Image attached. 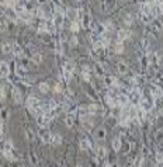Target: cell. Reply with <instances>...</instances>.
<instances>
[{
	"label": "cell",
	"mask_w": 163,
	"mask_h": 167,
	"mask_svg": "<svg viewBox=\"0 0 163 167\" xmlns=\"http://www.w3.org/2000/svg\"><path fill=\"white\" fill-rule=\"evenodd\" d=\"M79 30H80L79 23H77V21H72V24H70V31H72V33H77Z\"/></svg>",
	"instance_id": "cell-29"
},
{
	"label": "cell",
	"mask_w": 163,
	"mask_h": 167,
	"mask_svg": "<svg viewBox=\"0 0 163 167\" xmlns=\"http://www.w3.org/2000/svg\"><path fill=\"white\" fill-rule=\"evenodd\" d=\"M76 167H83V166H80V164H77V166Z\"/></svg>",
	"instance_id": "cell-38"
},
{
	"label": "cell",
	"mask_w": 163,
	"mask_h": 167,
	"mask_svg": "<svg viewBox=\"0 0 163 167\" xmlns=\"http://www.w3.org/2000/svg\"><path fill=\"white\" fill-rule=\"evenodd\" d=\"M121 148H122V142H121V139L120 138L112 139V149L115 150V152H118V150H121Z\"/></svg>",
	"instance_id": "cell-20"
},
{
	"label": "cell",
	"mask_w": 163,
	"mask_h": 167,
	"mask_svg": "<svg viewBox=\"0 0 163 167\" xmlns=\"http://www.w3.org/2000/svg\"><path fill=\"white\" fill-rule=\"evenodd\" d=\"M125 23H127V26H129L131 23H132V17H131L129 14H128V16H125Z\"/></svg>",
	"instance_id": "cell-36"
},
{
	"label": "cell",
	"mask_w": 163,
	"mask_h": 167,
	"mask_svg": "<svg viewBox=\"0 0 163 167\" xmlns=\"http://www.w3.org/2000/svg\"><path fill=\"white\" fill-rule=\"evenodd\" d=\"M96 72H97V75H103L104 73V70H103V68H101V65H96Z\"/></svg>",
	"instance_id": "cell-34"
},
{
	"label": "cell",
	"mask_w": 163,
	"mask_h": 167,
	"mask_svg": "<svg viewBox=\"0 0 163 167\" xmlns=\"http://www.w3.org/2000/svg\"><path fill=\"white\" fill-rule=\"evenodd\" d=\"M87 110H89V115L94 117L101 111V107L98 106V104H91V106H87Z\"/></svg>",
	"instance_id": "cell-10"
},
{
	"label": "cell",
	"mask_w": 163,
	"mask_h": 167,
	"mask_svg": "<svg viewBox=\"0 0 163 167\" xmlns=\"http://www.w3.org/2000/svg\"><path fill=\"white\" fill-rule=\"evenodd\" d=\"M40 91H41V93H44V94H47L48 91H49V84L45 83V82H44V83H41L40 84Z\"/></svg>",
	"instance_id": "cell-27"
},
{
	"label": "cell",
	"mask_w": 163,
	"mask_h": 167,
	"mask_svg": "<svg viewBox=\"0 0 163 167\" xmlns=\"http://www.w3.org/2000/svg\"><path fill=\"white\" fill-rule=\"evenodd\" d=\"M94 138L97 139V141H104V138H105V131L103 129V128H98L97 131L94 132Z\"/></svg>",
	"instance_id": "cell-21"
},
{
	"label": "cell",
	"mask_w": 163,
	"mask_h": 167,
	"mask_svg": "<svg viewBox=\"0 0 163 167\" xmlns=\"http://www.w3.org/2000/svg\"><path fill=\"white\" fill-rule=\"evenodd\" d=\"M13 54H14L17 58H21L23 55H24V49H23L18 44H14L13 45Z\"/></svg>",
	"instance_id": "cell-17"
},
{
	"label": "cell",
	"mask_w": 163,
	"mask_h": 167,
	"mask_svg": "<svg viewBox=\"0 0 163 167\" xmlns=\"http://www.w3.org/2000/svg\"><path fill=\"white\" fill-rule=\"evenodd\" d=\"M31 62L35 63V65H40L41 62H42V55L38 54V52H34V54L31 55Z\"/></svg>",
	"instance_id": "cell-19"
},
{
	"label": "cell",
	"mask_w": 163,
	"mask_h": 167,
	"mask_svg": "<svg viewBox=\"0 0 163 167\" xmlns=\"http://www.w3.org/2000/svg\"><path fill=\"white\" fill-rule=\"evenodd\" d=\"M9 73H10V66H9L7 62H0V77L2 79H6L9 77Z\"/></svg>",
	"instance_id": "cell-7"
},
{
	"label": "cell",
	"mask_w": 163,
	"mask_h": 167,
	"mask_svg": "<svg viewBox=\"0 0 163 167\" xmlns=\"http://www.w3.org/2000/svg\"><path fill=\"white\" fill-rule=\"evenodd\" d=\"M103 27H104V31H111V30L114 28V24H112L111 21H107L103 24Z\"/></svg>",
	"instance_id": "cell-31"
},
{
	"label": "cell",
	"mask_w": 163,
	"mask_h": 167,
	"mask_svg": "<svg viewBox=\"0 0 163 167\" xmlns=\"http://www.w3.org/2000/svg\"><path fill=\"white\" fill-rule=\"evenodd\" d=\"M144 162H145V156L144 155H138L136 157H135V160H134V167H142L144 166Z\"/></svg>",
	"instance_id": "cell-18"
},
{
	"label": "cell",
	"mask_w": 163,
	"mask_h": 167,
	"mask_svg": "<svg viewBox=\"0 0 163 167\" xmlns=\"http://www.w3.org/2000/svg\"><path fill=\"white\" fill-rule=\"evenodd\" d=\"M69 42H70V45H72V47H75V45H77V42H79V41H77L76 37L73 35L72 38H70V41H69Z\"/></svg>",
	"instance_id": "cell-35"
},
{
	"label": "cell",
	"mask_w": 163,
	"mask_h": 167,
	"mask_svg": "<svg viewBox=\"0 0 163 167\" xmlns=\"http://www.w3.org/2000/svg\"><path fill=\"white\" fill-rule=\"evenodd\" d=\"M162 160H163V157H162V152H158V153H156V162H158V164L162 163Z\"/></svg>",
	"instance_id": "cell-33"
},
{
	"label": "cell",
	"mask_w": 163,
	"mask_h": 167,
	"mask_svg": "<svg viewBox=\"0 0 163 167\" xmlns=\"http://www.w3.org/2000/svg\"><path fill=\"white\" fill-rule=\"evenodd\" d=\"M114 49H115L117 54H122L125 48H124V44H122V42H120V41H118V42L115 44V48H114Z\"/></svg>",
	"instance_id": "cell-28"
},
{
	"label": "cell",
	"mask_w": 163,
	"mask_h": 167,
	"mask_svg": "<svg viewBox=\"0 0 163 167\" xmlns=\"http://www.w3.org/2000/svg\"><path fill=\"white\" fill-rule=\"evenodd\" d=\"M117 83H118V82H117L115 77H112V76H105V77H104L105 87H110V89H111V87H115Z\"/></svg>",
	"instance_id": "cell-11"
},
{
	"label": "cell",
	"mask_w": 163,
	"mask_h": 167,
	"mask_svg": "<svg viewBox=\"0 0 163 167\" xmlns=\"http://www.w3.org/2000/svg\"><path fill=\"white\" fill-rule=\"evenodd\" d=\"M79 146H80V149H82V150H89L91 148V143H90L89 139L82 138V139H80V142H79Z\"/></svg>",
	"instance_id": "cell-14"
},
{
	"label": "cell",
	"mask_w": 163,
	"mask_h": 167,
	"mask_svg": "<svg viewBox=\"0 0 163 167\" xmlns=\"http://www.w3.org/2000/svg\"><path fill=\"white\" fill-rule=\"evenodd\" d=\"M65 23V14L63 13H59V11H54V16H52V24H54L55 28H61Z\"/></svg>",
	"instance_id": "cell-2"
},
{
	"label": "cell",
	"mask_w": 163,
	"mask_h": 167,
	"mask_svg": "<svg viewBox=\"0 0 163 167\" xmlns=\"http://www.w3.org/2000/svg\"><path fill=\"white\" fill-rule=\"evenodd\" d=\"M6 26H7V21H6L4 16H0V33H3L6 30Z\"/></svg>",
	"instance_id": "cell-26"
},
{
	"label": "cell",
	"mask_w": 163,
	"mask_h": 167,
	"mask_svg": "<svg viewBox=\"0 0 163 167\" xmlns=\"http://www.w3.org/2000/svg\"><path fill=\"white\" fill-rule=\"evenodd\" d=\"M13 100H14V103H17V104H20L23 100L21 97V91L18 90L17 87H13Z\"/></svg>",
	"instance_id": "cell-15"
},
{
	"label": "cell",
	"mask_w": 163,
	"mask_h": 167,
	"mask_svg": "<svg viewBox=\"0 0 163 167\" xmlns=\"http://www.w3.org/2000/svg\"><path fill=\"white\" fill-rule=\"evenodd\" d=\"M70 77H72V73L65 72V70L62 72V79H63V82H65V83H68L69 80H70Z\"/></svg>",
	"instance_id": "cell-30"
},
{
	"label": "cell",
	"mask_w": 163,
	"mask_h": 167,
	"mask_svg": "<svg viewBox=\"0 0 163 167\" xmlns=\"http://www.w3.org/2000/svg\"><path fill=\"white\" fill-rule=\"evenodd\" d=\"M104 51H105V45L103 44L101 41L93 44V54L94 55H101V54H104Z\"/></svg>",
	"instance_id": "cell-8"
},
{
	"label": "cell",
	"mask_w": 163,
	"mask_h": 167,
	"mask_svg": "<svg viewBox=\"0 0 163 167\" xmlns=\"http://www.w3.org/2000/svg\"><path fill=\"white\" fill-rule=\"evenodd\" d=\"M117 68H118V72H120L121 75H125V73H128V65L125 63V62H118Z\"/></svg>",
	"instance_id": "cell-23"
},
{
	"label": "cell",
	"mask_w": 163,
	"mask_h": 167,
	"mask_svg": "<svg viewBox=\"0 0 163 167\" xmlns=\"http://www.w3.org/2000/svg\"><path fill=\"white\" fill-rule=\"evenodd\" d=\"M96 155H97L98 159H105L107 157V149L103 148V146H98L97 149H96Z\"/></svg>",
	"instance_id": "cell-16"
},
{
	"label": "cell",
	"mask_w": 163,
	"mask_h": 167,
	"mask_svg": "<svg viewBox=\"0 0 163 167\" xmlns=\"http://www.w3.org/2000/svg\"><path fill=\"white\" fill-rule=\"evenodd\" d=\"M2 51H3V54L9 55L13 52V44L11 42H9V41H4L3 44H2Z\"/></svg>",
	"instance_id": "cell-12"
},
{
	"label": "cell",
	"mask_w": 163,
	"mask_h": 167,
	"mask_svg": "<svg viewBox=\"0 0 163 167\" xmlns=\"http://www.w3.org/2000/svg\"><path fill=\"white\" fill-rule=\"evenodd\" d=\"M75 122H76V113L73 111L72 108L68 110V114H66L65 117V124L68 128H72L73 125H75Z\"/></svg>",
	"instance_id": "cell-4"
},
{
	"label": "cell",
	"mask_w": 163,
	"mask_h": 167,
	"mask_svg": "<svg viewBox=\"0 0 163 167\" xmlns=\"http://www.w3.org/2000/svg\"><path fill=\"white\" fill-rule=\"evenodd\" d=\"M26 134H27V138H28V141H34V138H35V135H34L33 132L30 131V129H27V132H26Z\"/></svg>",
	"instance_id": "cell-32"
},
{
	"label": "cell",
	"mask_w": 163,
	"mask_h": 167,
	"mask_svg": "<svg viewBox=\"0 0 163 167\" xmlns=\"http://www.w3.org/2000/svg\"><path fill=\"white\" fill-rule=\"evenodd\" d=\"M76 14H77V17L80 18V24H82V27L83 28H89L90 27V16L87 14V13H84L82 9H79V10L76 11Z\"/></svg>",
	"instance_id": "cell-1"
},
{
	"label": "cell",
	"mask_w": 163,
	"mask_h": 167,
	"mask_svg": "<svg viewBox=\"0 0 163 167\" xmlns=\"http://www.w3.org/2000/svg\"><path fill=\"white\" fill-rule=\"evenodd\" d=\"M132 37V31L128 28H121L120 31H118V41L120 42H122V41H127L128 38H131Z\"/></svg>",
	"instance_id": "cell-6"
},
{
	"label": "cell",
	"mask_w": 163,
	"mask_h": 167,
	"mask_svg": "<svg viewBox=\"0 0 163 167\" xmlns=\"http://www.w3.org/2000/svg\"><path fill=\"white\" fill-rule=\"evenodd\" d=\"M76 69V65L73 63L72 61H68V62H63V70L65 72H69V73H73Z\"/></svg>",
	"instance_id": "cell-13"
},
{
	"label": "cell",
	"mask_w": 163,
	"mask_h": 167,
	"mask_svg": "<svg viewBox=\"0 0 163 167\" xmlns=\"http://www.w3.org/2000/svg\"><path fill=\"white\" fill-rule=\"evenodd\" d=\"M51 136L52 134L48 131L47 128H41L40 129V138L42 141V143H51Z\"/></svg>",
	"instance_id": "cell-5"
},
{
	"label": "cell",
	"mask_w": 163,
	"mask_h": 167,
	"mask_svg": "<svg viewBox=\"0 0 163 167\" xmlns=\"http://www.w3.org/2000/svg\"><path fill=\"white\" fill-rule=\"evenodd\" d=\"M51 120H52V117L49 114H40V115H37V124L41 128H47L48 124L51 122Z\"/></svg>",
	"instance_id": "cell-3"
},
{
	"label": "cell",
	"mask_w": 163,
	"mask_h": 167,
	"mask_svg": "<svg viewBox=\"0 0 163 167\" xmlns=\"http://www.w3.org/2000/svg\"><path fill=\"white\" fill-rule=\"evenodd\" d=\"M66 14H68V17L72 20V21H76V10H72V9H69V10H66Z\"/></svg>",
	"instance_id": "cell-25"
},
{
	"label": "cell",
	"mask_w": 163,
	"mask_h": 167,
	"mask_svg": "<svg viewBox=\"0 0 163 167\" xmlns=\"http://www.w3.org/2000/svg\"><path fill=\"white\" fill-rule=\"evenodd\" d=\"M77 115H79L80 120H84V118H89V110H87V106H80L77 108Z\"/></svg>",
	"instance_id": "cell-9"
},
{
	"label": "cell",
	"mask_w": 163,
	"mask_h": 167,
	"mask_svg": "<svg viewBox=\"0 0 163 167\" xmlns=\"http://www.w3.org/2000/svg\"><path fill=\"white\" fill-rule=\"evenodd\" d=\"M51 143H52V145H55V146L61 145V143H62V136L59 134H54L51 136Z\"/></svg>",
	"instance_id": "cell-22"
},
{
	"label": "cell",
	"mask_w": 163,
	"mask_h": 167,
	"mask_svg": "<svg viewBox=\"0 0 163 167\" xmlns=\"http://www.w3.org/2000/svg\"><path fill=\"white\" fill-rule=\"evenodd\" d=\"M141 20H142V23H145V24H151V23L155 20V16H152V14H141Z\"/></svg>",
	"instance_id": "cell-24"
},
{
	"label": "cell",
	"mask_w": 163,
	"mask_h": 167,
	"mask_svg": "<svg viewBox=\"0 0 163 167\" xmlns=\"http://www.w3.org/2000/svg\"><path fill=\"white\" fill-rule=\"evenodd\" d=\"M38 3H40V4H45V3H47V0H38Z\"/></svg>",
	"instance_id": "cell-37"
}]
</instances>
